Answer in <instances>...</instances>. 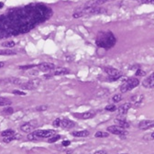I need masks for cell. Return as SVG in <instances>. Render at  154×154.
<instances>
[{
    "label": "cell",
    "mask_w": 154,
    "mask_h": 154,
    "mask_svg": "<svg viewBox=\"0 0 154 154\" xmlns=\"http://www.w3.org/2000/svg\"><path fill=\"white\" fill-rule=\"evenodd\" d=\"M74 115L78 118H82V119H89V118H93L96 115V112L95 111H87V112H84L82 114L76 113L74 114Z\"/></svg>",
    "instance_id": "11"
},
{
    "label": "cell",
    "mask_w": 154,
    "mask_h": 154,
    "mask_svg": "<svg viewBox=\"0 0 154 154\" xmlns=\"http://www.w3.org/2000/svg\"><path fill=\"white\" fill-rule=\"evenodd\" d=\"M107 131L111 134H115V135H118V136H127L128 134V132L125 130V128H122L117 125H114V126H110L107 128Z\"/></svg>",
    "instance_id": "5"
},
{
    "label": "cell",
    "mask_w": 154,
    "mask_h": 154,
    "mask_svg": "<svg viewBox=\"0 0 154 154\" xmlns=\"http://www.w3.org/2000/svg\"><path fill=\"white\" fill-rule=\"evenodd\" d=\"M70 144H71V141H70V140H63V141H62V143H61V145H62V146H64V147L69 146Z\"/></svg>",
    "instance_id": "33"
},
{
    "label": "cell",
    "mask_w": 154,
    "mask_h": 154,
    "mask_svg": "<svg viewBox=\"0 0 154 154\" xmlns=\"http://www.w3.org/2000/svg\"><path fill=\"white\" fill-rule=\"evenodd\" d=\"M72 135L76 138H86L90 135L89 130H80V131H73Z\"/></svg>",
    "instance_id": "17"
},
{
    "label": "cell",
    "mask_w": 154,
    "mask_h": 154,
    "mask_svg": "<svg viewBox=\"0 0 154 154\" xmlns=\"http://www.w3.org/2000/svg\"><path fill=\"white\" fill-rule=\"evenodd\" d=\"M75 123L70 119H61V124L60 127H63V128H71L73 127H74Z\"/></svg>",
    "instance_id": "16"
},
{
    "label": "cell",
    "mask_w": 154,
    "mask_h": 154,
    "mask_svg": "<svg viewBox=\"0 0 154 154\" xmlns=\"http://www.w3.org/2000/svg\"><path fill=\"white\" fill-rule=\"evenodd\" d=\"M60 124H61V119H60V118H57V119H55V120L53 121V126L56 127H60Z\"/></svg>",
    "instance_id": "31"
},
{
    "label": "cell",
    "mask_w": 154,
    "mask_h": 154,
    "mask_svg": "<svg viewBox=\"0 0 154 154\" xmlns=\"http://www.w3.org/2000/svg\"><path fill=\"white\" fill-rule=\"evenodd\" d=\"M3 7H4V3L3 2H0V8Z\"/></svg>",
    "instance_id": "37"
},
{
    "label": "cell",
    "mask_w": 154,
    "mask_h": 154,
    "mask_svg": "<svg viewBox=\"0 0 154 154\" xmlns=\"http://www.w3.org/2000/svg\"><path fill=\"white\" fill-rule=\"evenodd\" d=\"M117 109H118V107H115V105H108V106L106 107V110L107 111H110V112H114V111H115Z\"/></svg>",
    "instance_id": "27"
},
{
    "label": "cell",
    "mask_w": 154,
    "mask_h": 154,
    "mask_svg": "<svg viewBox=\"0 0 154 154\" xmlns=\"http://www.w3.org/2000/svg\"><path fill=\"white\" fill-rule=\"evenodd\" d=\"M41 83L40 80L38 79H33L31 81H29V82H26V83H23L19 85V87H21L22 89H28V90H31V89H35L38 84Z\"/></svg>",
    "instance_id": "6"
},
{
    "label": "cell",
    "mask_w": 154,
    "mask_h": 154,
    "mask_svg": "<svg viewBox=\"0 0 154 154\" xmlns=\"http://www.w3.org/2000/svg\"><path fill=\"white\" fill-rule=\"evenodd\" d=\"M114 122H115V124L117 125V126H118V127H122V128H128L130 127V123H128L126 119H123V118H115V120H114Z\"/></svg>",
    "instance_id": "14"
},
{
    "label": "cell",
    "mask_w": 154,
    "mask_h": 154,
    "mask_svg": "<svg viewBox=\"0 0 154 154\" xmlns=\"http://www.w3.org/2000/svg\"><path fill=\"white\" fill-rule=\"evenodd\" d=\"M13 112H14V109H13L11 107H7L3 110V113L6 114V115H11V114H13Z\"/></svg>",
    "instance_id": "26"
},
{
    "label": "cell",
    "mask_w": 154,
    "mask_h": 154,
    "mask_svg": "<svg viewBox=\"0 0 154 154\" xmlns=\"http://www.w3.org/2000/svg\"><path fill=\"white\" fill-rule=\"evenodd\" d=\"M142 86L144 88L151 89L154 88V73L150 74L147 78H145L142 82Z\"/></svg>",
    "instance_id": "7"
},
{
    "label": "cell",
    "mask_w": 154,
    "mask_h": 154,
    "mask_svg": "<svg viewBox=\"0 0 154 154\" xmlns=\"http://www.w3.org/2000/svg\"><path fill=\"white\" fill-rule=\"evenodd\" d=\"M96 138H108L109 137V133L108 132H104V131H97L95 134Z\"/></svg>",
    "instance_id": "23"
},
{
    "label": "cell",
    "mask_w": 154,
    "mask_h": 154,
    "mask_svg": "<svg viewBox=\"0 0 154 154\" xmlns=\"http://www.w3.org/2000/svg\"><path fill=\"white\" fill-rule=\"evenodd\" d=\"M146 74V73L143 71V70H141L140 68L137 69V72H136V76H144Z\"/></svg>",
    "instance_id": "28"
},
{
    "label": "cell",
    "mask_w": 154,
    "mask_h": 154,
    "mask_svg": "<svg viewBox=\"0 0 154 154\" xmlns=\"http://www.w3.org/2000/svg\"><path fill=\"white\" fill-rule=\"evenodd\" d=\"M122 100V95L121 94H115L112 97V101L114 103H118Z\"/></svg>",
    "instance_id": "25"
},
{
    "label": "cell",
    "mask_w": 154,
    "mask_h": 154,
    "mask_svg": "<svg viewBox=\"0 0 154 154\" xmlns=\"http://www.w3.org/2000/svg\"><path fill=\"white\" fill-rule=\"evenodd\" d=\"M38 67L41 72H50L55 69V65L51 62H41L38 64Z\"/></svg>",
    "instance_id": "9"
},
{
    "label": "cell",
    "mask_w": 154,
    "mask_h": 154,
    "mask_svg": "<svg viewBox=\"0 0 154 154\" xmlns=\"http://www.w3.org/2000/svg\"><path fill=\"white\" fill-rule=\"evenodd\" d=\"M17 54V51L12 50V49H4V50H0V55L2 56H12Z\"/></svg>",
    "instance_id": "18"
},
{
    "label": "cell",
    "mask_w": 154,
    "mask_h": 154,
    "mask_svg": "<svg viewBox=\"0 0 154 154\" xmlns=\"http://www.w3.org/2000/svg\"><path fill=\"white\" fill-rule=\"evenodd\" d=\"M132 105H131V103H125V104L121 105L120 107H118V115H125L127 114L128 110H130L131 108Z\"/></svg>",
    "instance_id": "10"
},
{
    "label": "cell",
    "mask_w": 154,
    "mask_h": 154,
    "mask_svg": "<svg viewBox=\"0 0 154 154\" xmlns=\"http://www.w3.org/2000/svg\"><path fill=\"white\" fill-rule=\"evenodd\" d=\"M5 66V63L3 61H0V68H3Z\"/></svg>",
    "instance_id": "36"
},
{
    "label": "cell",
    "mask_w": 154,
    "mask_h": 154,
    "mask_svg": "<svg viewBox=\"0 0 154 154\" xmlns=\"http://www.w3.org/2000/svg\"><path fill=\"white\" fill-rule=\"evenodd\" d=\"M61 138V135H56L55 134L54 136H53V137H50V138H48V142L49 143H54V142H56L57 140H59Z\"/></svg>",
    "instance_id": "24"
},
{
    "label": "cell",
    "mask_w": 154,
    "mask_h": 154,
    "mask_svg": "<svg viewBox=\"0 0 154 154\" xmlns=\"http://www.w3.org/2000/svg\"><path fill=\"white\" fill-rule=\"evenodd\" d=\"M14 95H19V96H25L26 95V93H24V92H21V91H19V90H14V91L12 92Z\"/></svg>",
    "instance_id": "30"
},
{
    "label": "cell",
    "mask_w": 154,
    "mask_h": 154,
    "mask_svg": "<svg viewBox=\"0 0 154 154\" xmlns=\"http://www.w3.org/2000/svg\"><path fill=\"white\" fill-rule=\"evenodd\" d=\"M12 104V102L5 97H0V107H8Z\"/></svg>",
    "instance_id": "20"
},
{
    "label": "cell",
    "mask_w": 154,
    "mask_h": 154,
    "mask_svg": "<svg viewBox=\"0 0 154 154\" xmlns=\"http://www.w3.org/2000/svg\"><path fill=\"white\" fill-rule=\"evenodd\" d=\"M151 137H152V138H154V133H152V134H151Z\"/></svg>",
    "instance_id": "38"
},
{
    "label": "cell",
    "mask_w": 154,
    "mask_h": 154,
    "mask_svg": "<svg viewBox=\"0 0 154 154\" xmlns=\"http://www.w3.org/2000/svg\"><path fill=\"white\" fill-rule=\"evenodd\" d=\"M104 71L109 76V80L110 81H117L122 76L121 72H119L118 69L113 68V67H105Z\"/></svg>",
    "instance_id": "4"
},
{
    "label": "cell",
    "mask_w": 154,
    "mask_h": 154,
    "mask_svg": "<svg viewBox=\"0 0 154 154\" xmlns=\"http://www.w3.org/2000/svg\"><path fill=\"white\" fill-rule=\"evenodd\" d=\"M20 130L24 133H30L35 130V126L31 122H25L20 125Z\"/></svg>",
    "instance_id": "8"
},
{
    "label": "cell",
    "mask_w": 154,
    "mask_h": 154,
    "mask_svg": "<svg viewBox=\"0 0 154 154\" xmlns=\"http://www.w3.org/2000/svg\"><path fill=\"white\" fill-rule=\"evenodd\" d=\"M33 67H35V65H28V66H20L19 68H20V69H23V70H25V69H30V68H33Z\"/></svg>",
    "instance_id": "34"
},
{
    "label": "cell",
    "mask_w": 154,
    "mask_h": 154,
    "mask_svg": "<svg viewBox=\"0 0 154 154\" xmlns=\"http://www.w3.org/2000/svg\"><path fill=\"white\" fill-rule=\"evenodd\" d=\"M70 73V70L67 68H64V67H58L54 69L53 74L57 75V76H61V75H65L68 74Z\"/></svg>",
    "instance_id": "15"
},
{
    "label": "cell",
    "mask_w": 154,
    "mask_h": 154,
    "mask_svg": "<svg viewBox=\"0 0 154 154\" xmlns=\"http://www.w3.org/2000/svg\"><path fill=\"white\" fill-rule=\"evenodd\" d=\"M143 98H144V96H143V95H137V96H133L132 97H131V105L134 107H138L139 106H140V104H141V102L143 101Z\"/></svg>",
    "instance_id": "13"
},
{
    "label": "cell",
    "mask_w": 154,
    "mask_h": 154,
    "mask_svg": "<svg viewBox=\"0 0 154 154\" xmlns=\"http://www.w3.org/2000/svg\"><path fill=\"white\" fill-rule=\"evenodd\" d=\"M15 45H16V42L13 41H7L1 44V46L6 48V49H11L13 47H15Z\"/></svg>",
    "instance_id": "21"
},
{
    "label": "cell",
    "mask_w": 154,
    "mask_h": 154,
    "mask_svg": "<svg viewBox=\"0 0 154 154\" xmlns=\"http://www.w3.org/2000/svg\"><path fill=\"white\" fill-rule=\"evenodd\" d=\"M135 1H138V2H140V3H151V4H154V0H135Z\"/></svg>",
    "instance_id": "29"
},
{
    "label": "cell",
    "mask_w": 154,
    "mask_h": 154,
    "mask_svg": "<svg viewBox=\"0 0 154 154\" xmlns=\"http://www.w3.org/2000/svg\"><path fill=\"white\" fill-rule=\"evenodd\" d=\"M138 127L140 130H148L154 127V120H142L138 123Z\"/></svg>",
    "instance_id": "12"
},
{
    "label": "cell",
    "mask_w": 154,
    "mask_h": 154,
    "mask_svg": "<svg viewBox=\"0 0 154 154\" xmlns=\"http://www.w3.org/2000/svg\"><path fill=\"white\" fill-rule=\"evenodd\" d=\"M94 154H108L106 150H97Z\"/></svg>",
    "instance_id": "35"
},
{
    "label": "cell",
    "mask_w": 154,
    "mask_h": 154,
    "mask_svg": "<svg viewBox=\"0 0 154 154\" xmlns=\"http://www.w3.org/2000/svg\"><path fill=\"white\" fill-rule=\"evenodd\" d=\"M15 134H16L15 130H11V128H8V130H6L3 132H1V136L3 138H5V137H10V136H13V135H15Z\"/></svg>",
    "instance_id": "22"
},
{
    "label": "cell",
    "mask_w": 154,
    "mask_h": 154,
    "mask_svg": "<svg viewBox=\"0 0 154 154\" xmlns=\"http://www.w3.org/2000/svg\"><path fill=\"white\" fill-rule=\"evenodd\" d=\"M115 42H117V38L112 31H100L96 38V45L105 50L112 49L115 45Z\"/></svg>",
    "instance_id": "1"
},
{
    "label": "cell",
    "mask_w": 154,
    "mask_h": 154,
    "mask_svg": "<svg viewBox=\"0 0 154 154\" xmlns=\"http://www.w3.org/2000/svg\"><path fill=\"white\" fill-rule=\"evenodd\" d=\"M1 82H2V81H1V79H0V83H1Z\"/></svg>",
    "instance_id": "40"
},
{
    "label": "cell",
    "mask_w": 154,
    "mask_h": 154,
    "mask_svg": "<svg viewBox=\"0 0 154 154\" xmlns=\"http://www.w3.org/2000/svg\"><path fill=\"white\" fill-rule=\"evenodd\" d=\"M121 154H127V153H121Z\"/></svg>",
    "instance_id": "39"
},
{
    "label": "cell",
    "mask_w": 154,
    "mask_h": 154,
    "mask_svg": "<svg viewBox=\"0 0 154 154\" xmlns=\"http://www.w3.org/2000/svg\"><path fill=\"white\" fill-rule=\"evenodd\" d=\"M139 84V81L136 77H131V78H128L126 81H124L121 85H120V92L122 94L130 92L131 90H133L134 88H136L137 86H138Z\"/></svg>",
    "instance_id": "3"
},
{
    "label": "cell",
    "mask_w": 154,
    "mask_h": 154,
    "mask_svg": "<svg viewBox=\"0 0 154 154\" xmlns=\"http://www.w3.org/2000/svg\"><path fill=\"white\" fill-rule=\"evenodd\" d=\"M56 134V131L53 130H38L30 132L28 135V139L29 140H38V139H41V138H49L50 137H53Z\"/></svg>",
    "instance_id": "2"
},
{
    "label": "cell",
    "mask_w": 154,
    "mask_h": 154,
    "mask_svg": "<svg viewBox=\"0 0 154 154\" xmlns=\"http://www.w3.org/2000/svg\"><path fill=\"white\" fill-rule=\"evenodd\" d=\"M47 108H48L47 106H41V107H38L36 108V110H38V111H44V110H46Z\"/></svg>",
    "instance_id": "32"
},
{
    "label": "cell",
    "mask_w": 154,
    "mask_h": 154,
    "mask_svg": "<svg viewBox=\"0 0 154 154\" xmlns=\"http://www.w3.org/2000/svg\"><path fill=\"white\" fill-rule=\"evenodd\" d=\"M21 137L19 134H15V135H13V136H10V137H5L3 138V141L5 143H9L11 142V141L13 140H15V139H19Z\"/></svg>",
    "instance_id": "19"
}]
</instances>
